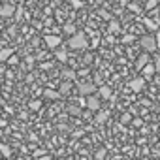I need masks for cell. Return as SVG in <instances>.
I'll return each instance as SVG.
<instances>
[{"instance_id":"obj_1","label":"cell","mask_w":160,"mask_h":160,"mask_svg":"<svg viewBox=\"0 0 160 160\" xmlns=\"http://www.w3.org/2000/svg\"><path fill=\"white\" fill-rule=\"evenodd\" d=\"M87 45H89V40H87V36L83 34V32H75V34H72L70 36V40H68V47L70 49H87Z\"/></svg>"},{"instance_id":"obj_2","label":"cell","mask_w":160,"mask_h":160,"mask_svg":"<svg viewBox=\"0 0 160 160\" xmlns=\"http://www.w3.org/2000/svg\"><path fill=\"white\" fill-rule=\"evenodd\" d=\"M139 45H141L143 51H147V53H154V51L160 47L156 36H152V34H145V36H141V38H139Z\"/></svg>"},{"instance_id":"obj_3","label":"cell","mask_w":160,"mask_h":160,"mask_svg":"<svg viewBox=\"0 0 160 160\" xmlns=\"http://www.w3.org/2000/svg\"><path fill=\"white\" fill-rule=\"evenodd\" d=\"M77 89H79V94H81V96H89V94L98 92V87L92 81H81V83L77 85Z\"/></svg>"},{"instance_id":"obj_4","label":"cell","mask_w":160,"mask_h":160,"mask_svg":"<svg viewBox=\"0 0 160 160\" xmlns=\"http://www.w3.org/2000/svg\"><path fill=\"white\" fill-rule=\"evenodd\" d=\"M102 106V98L98 94H89L87 96V109L89 111H98Z\"/></svg>"},{"instance_id":"obj_5","label":"cell","mask_w":160,"mask_h":160,"mask_svg":"<svg viewBox=\"0 0 160 160\" xmlns=\"http://www.w3.org/2000/svg\"><path fill=\"white\" fill-rule=\"evenodd\" d=\"M43 42H45V45L51 47V49H57V47H60V43H62L60 36H57V34H45Z\"/></svg>"},{"instance_id":"obj_6","label":"cell","mask_w":160,"mask_h":160,"mask_svg":"<svg viewBox=\"0 0 160 160\" xmlns=\"http://www.w3.org/2000/svg\"><path fill=\"white\" fill-rule=\"evenodd\" d=\"M143 87H145V77H134L132 81H130V89H132L134 92L143 91Z\"/></svg>"},{"instance_id":"obj_7","label":"cell","mask_w":160,"mask_h":160,"mask_svg":"<svg viewBox=\"0 0 160 160\" xmlns=\"http://www.w3.org/2000/svg\"><path fill=\"white\" fill-rule=\"evenodd\" d=\"M15 12H17V8L13 4H4L0 8V15L2 17H12V15H15Z\"/></svg>"},{"instance_id":"obj_8","label":"cell","mask_w":160,"mask_h":160,"mask_svg":"<svg viewBox=\"0 0 160 160\" xmlns=\"http://www.w3.org/2000/svg\"><path fill=\"white\" fill-rule=\"evenodd\" d=\"M141 72H143V77H145V79H151V77L156 73V66H154V62H152V64H151V62L145 64V66L141 68Z\"/></svg>"},{"instance_id":"obj_9","label":"cell","mask_w":160,"mask_h":160,"mask_svg":"<svg viewBox=\"0 0 160 160\" xmlns=\"http://www.w3.org/2000/svg\"><path fill=\"white\" fill-rule=\"evenodd\" d=\"M62 96L60 91H53V89H45L43 91V100H58Z\"/></svg>"},{"instance_id":"obj_10","label":"cell","mask_w":160,"mask_h":160,"mask_svg":"<svg viewBox=\"0 0 160 160\" xmlns=\"http://www.w3.org/2000/svg\"><path fill=\"white\" fill-rule=\"evenodd\" d=\"M149 62H151V55L145 51V55H139V57H138V62H136V70H141V68H143L145 64H149Z\"/></svg>"},{"instance_id":"obj_11","label":"cell","mask_w":160,"mask_h":160,"mask_svg":"<svg viewBox=\"0 0 160 160\" xmlns=\"http://www.w3.org/2000/svg\"><path fill=\"white\" fill-rule=\"evenodd\" d=\"M13 53H15V51H13L12 47H4L2 51H0V62H2V64H6V62L10 60V57H12Z\"/></svg>"},{"instance_id":"obj_12","label":"cell","mask_w":160,"mask_h":160,"mask_svg":"<svg viewBox=\"0 0 160 160\" xmlns=\"http://www.w3.org/2000/svg\"><path fill=\"white\" fill-rule=\"evenodd\" d=\"M98 96H100L102 100H109V98H111V89H109L108 85L98 87Z\"/></svg>"},{"instance_id":"obj_13","label":"cell","mask_w":160,"mask_h":160,"mask_svg":"<svg viewBox=\"0 0 160 160\" xmlns=\"http://www.w3.org/2000/svg\"><path fill=\"white\" fill-rule=\"evenodd\" d=\"M108 119H109V111H100V109H98V113L94 115V122H96V124H104Z\"/></svg>"},{"instance_id":"obj_14","label":"cell","mask_w":160,"mask_h":160,"mask_svg":"<svg viewBox=\"0 0 160 160\" xmlns=\"http://www.w3.org/2000/svg\"><path fill=\"white\" fill-rule=\"evenodd\" d=\"M143 25H145V28H147L149 32H158V30H160V27H158L152 19H149V17H147V19H143Z\"/></svg>"},{"instance_id":"obj_15","label":"cell","mask_w":160,"mask_h":160,"mask_svg":"<svg viewBox=\"0 0 160 160\" xmlns=\"http://www.w3.org/2000/svg\"><path fill=\"white\" fill-rule=\"evenodd\" d=\"M108 30H109L111 34H119V32H121V23H119L117 19H111V21H109V27H108Z\"/></svg>"},{"instance_id":"obj_16","label":"cell","mask_w":160,"mask_h":160,"mask_svg":"<svg viewBox=\"0 0 160 160\" xmlns=\"http://www.w3.org/2000/svg\"><path fill=\"white\" fill-rule=\"evenodd\" d=\"M62 30H64L68 36H72V34H75V32H77V27H75V23H72V21H70V23H66V25L62 27Z\"/></svg>"},{"instance_id":"obj_17","label":"cell","mask_w":160,"mask_h":160,"mask_svg":"<svg viewBox=\"0 0 160 160\" xmlns=\"http://www.w3.org/2000/svg\"><path fill=\"white\" fill-rule=\"evenodd\" d=\"M62 77H64V79H68V81H75L77 73H75V70H68V68H66V70L62 72Z\"/></svg>"},{"instance_id":"obj_18","label":"cell","mask_w":160,"mask_h":160,"mask_svg":"<svg viewBox=\"0 0 160 160\" xmlns=\"http://www.w3.org/2000/svg\"><path fill=\"white\" fill-rule=\"evenodd\" d=\"M42 100H30V104H28V108H30V111H38V109H42Z\"/></svg>"},{"instance_id":"obj_19","label":"cell","mask_w":160,"mask_h":160,"mask_svg":"<svg viewBox=\"0 0 160 160\" xmlns=\"http://www.w3.org/2000/svg\"><path fill=\"white\" fill-rule=\"evenodd\" d=\"M70 89H72V83L68 81V79H64V83L60 85V92H62V94H68V92H70Z\"/></svg>"},{"instance_id":"obj_20","label":"cell","mask_w":160,"mask_h":160,"mask_svg":"<svg viewBox=\"0 0 160 160\" xmlns=\"http://www.w3.org/2000/svg\"><path fill=\"white\" fill-rule=\"evenodd\" d=\"M0 151H2V154H4L6 158H10V156H12V149H10L6 143H2V145H0Z\"/></svg>"},{"instance_id":"obj_21","label":"cell","mask_w":160,"mask_h":160,"mask_svg":"<svg viewBox=\"0 0 160 160\" xmlns=\"http://www.w3.org/2000/svg\"><path fill=\"white\" fill-rule=\"evenodd\" d=\"M156 6H160V0H149V2L145 4V10H152V8H156Z\"/></svg>"},{"instance_id":"obj_22","label":"cell","mask_w":160,"mask_h":160,"mask_svg":"<svg viewBox=\"0 0 160 160\" xmlns=\"http://www.w3.org/2000/svg\"><path fill=\"white\" fill-rule=\"evenodd\" d=\"M55 55H57V58H58L60 62H66V60H68V53H66V51H57Z\"/></svg>"},{"instance_id":"obj_23","label":"cell","mask_w":160,"mask_h":160,"mask_svg":"<svg viewBox=\"0 0 160 160\" xmlns=\"http://www.w3.org/2000/svg\"><path fill=\"white\" fill-rule=\"evenodd\" d=\"M128 122H132V115L130 113H122L121 115V124H128Z\"/></svg>"},{"instance_id":"obj_24","label":"cell","mask_w":160,"mask_h":160,"mask_svg":"<svg viewBox=\"0 0 160 160\" xmlns=\"http://www.w3.org/2000/svg\"><path fill=\"white\" fill-rule=\"evenodd\" d=\"M72 6L75 10H79V8H83V2H81V0H72Z\"/></svg>"},{"instance_id":"obj_25","label":"cell","mask_w":160,"mask_h":160,"mask_svg":"<svg viewBox=\"0 0 160 160\" xmlns=\"http://www.w3.org/2000/svg\"><path fill=\"white\" fill-rule=\"evenodd\" d=\"M134 40H136V38H134V36H130V34H128V36H124V38H122V43H132V42H134Z\"/></svg>"},{"instance_id":"obj_26","label":"cell","mask_w":160,"mask_h":160,"mask_svg":"<svg viewBox=\"0 0 160 160\" xmlns=\"http://www.w3.org/2000/svg\"><path fill=\"white\" fill-rule=\"evenodd\" d=\"M106 154H108V152H106V149H100V151H96V154H94V156H96V158H104Z\"/></svg>"},{"instance_id":"obj_27","label":"cell","mask_w":160,"mask_h":160,"mask_svg":"<svg viewBox=\"0 0 160 160\" xmlns=\"http://www.w3.org/2000/svg\"><path fill=\"white\" fill-rule=\"evenodd\" d=\"M8 62H10V64H17V62H19V58H17V55L13 53V55L10 57V60H8Z\"/></svg>"},{"instance_id":"obj_28","label":"cell","mask_w":160,"mask_h":160,"mask_svg":"<svg viewBox=\"0 0 160 160\" xmlns=\"http://www.w3.org/2000/svg\"><path fill=\"white\" fill-rule=\"evenodd\" d=\"M21 17H23V8H17V12H15V19L19 21Z\"/></svg>"},{"instance_id":"obj_29","label":"cell","mask_w":160,"mask_h":160,"mask_svg":"<svg viewBox=\"0 0 160 160\" xmlns=\"http://www.w3.org/2000/svg\"><path fill=\"white\" fill-rule=\"evenodd\" d=\"M154 66H156V73H160V57L154 58Z\"/></svg>"},{"instance_id":"obj_30","label":"cell","mask_w":160,"mask_h":160,"mask_svg":"<svg viewBox=\"0 0 160 160\" xmlns=\"http://www.w3.org/2000/svg\"><path fill=\"white\" fill-rule=\"evenodd\" d=\"M154 36H156V40H158V45H160V30H158V32H154Z\"/></svg>"}]
</instances>
